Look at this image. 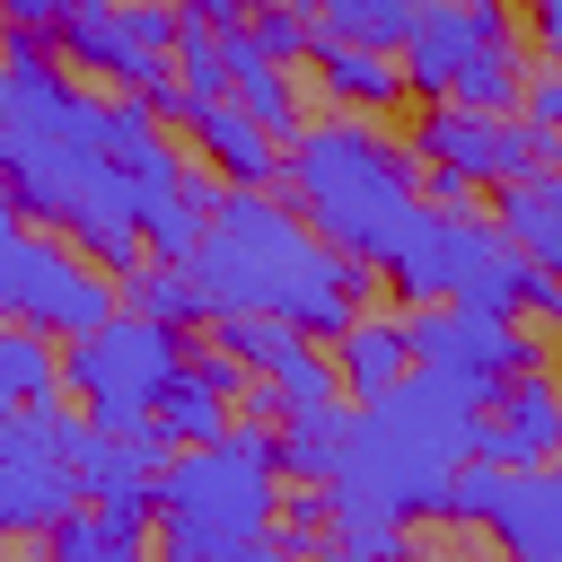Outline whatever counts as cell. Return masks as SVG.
<instances>
[{
    "label": "cell",
    "mask_w": 562,
    "mask_h": 562,
    "mask_svg": "<svg viewBox=\"0 0 562 562\" xmlns=\"http://www.w3.org/2000/svg\"><path fill=\"white\" fill-rule=\"evenodd\" d=\"M404 342H413V360L465 378L474 395H492L501 378H518V369L544 360V342L527 334V316H483V307H457V299L413 307V316H404Z\"/></svg>",
    "instance_id": "cell-11"
},
{
    "label": "cell",
    "mask_w": 562,
    "mask_h": 562,
    "mask_svg": "<svg viewBox=\"0 0 562 562\" xmlns=\"http://www.w3.org/2000/svg\"><path fill=\"white\" fill-rule=\"evenodd\" d=\"M518 88H527V53L518 44H474L457 88L439 105H474V114H518Z\"/></svg>",
    "instance_id": "cell-32"
},
{
    "label": "cell",
    "mask_w": 562,
    "mask_h": 562,
    "mask_svg": "<svg viewBox=\"0 0 562 562\" xmlns=\"http://www.w3.org/2000/svg\"><path fill=\"white\" fill-rule=\"evenodd\" d=\"M307 9H316V26H325V35H342V44L395 53V44L413 35V9H422V0H307Z\"/></svg>",
    "instance_id": "cell-33"
},
{
    "label": "cell",
    "mask_w": 562,
    "mask_h": 562,
    "mask_svg": "<svg viewBox=\"0 0 562 562\" xmlns=\"http://www.w3.org/2000/svg\"><path fill=\"white\" fill-rule=\"evenodd\" d=\"M553 457H562V448H553Z\"/></svg>",
    "instance_id": "cell-46"
},
{
    "label": "cell",
    "mask_w": 562,
    "mask_h": 562,
    "mask_svg": "<svg viewBox=\"0 0 562 562\" xmlns=\"http://www.w3.org/2000/svg\"><path fill=\"white\" fill-rule=\"evenodd\" d=\"M44 553H53V562H158V553H149V527H132V518H114V509H97V501H70V509L44 527Z\"/></svg>",
    "instance_id": "cell-24"
},
{
    "label": "cell",
    "mask_w": 562,
    "mask_h": 562,
    "mask_svg": "<svg viewBox=\"0 0 562 562\" xmlns=\"http://www.w3.org/2000/svg\"><path fill=\"white\" fill-rule=\"evenodd\" d=\"M105 158H114V176L132 184V220H149V211L176 193V176H184V158L167 149V123H158L140 97H105Z\"/></svg>",
    "instance_id": "cell-19"
},
{
    "label": "cell",
    "mask_w": 562,
    "mask_h": 562,
    "mask_svg": "<svg viewBox=\"0 0 562 562\" xmlns=\"http://www.w3.org/2000/svg\"><path fill=\"white\" fill-rule=\"evenodd\" d=\"M562 448V378L536 360L518 378H501L474 413V457L483 465H544Z\"/></svg>",
    "instance_id": "cell-15"
},
{
    "label": "cell",
    "mask_w": 562,
    "mask_h": 562,
    "mask_svg": "<svg viewBox=\"0 0 562 562\" xmlns=\"http://www.w3.org/2000/svg\"><path fill=\"white\" fill-rule=\"evenodd\" d=\"M404 369H413L404 316H351V325L334 334V378H342V395H351V404L386 395V386H395Z\"/></svg>",
    "instance_id": "cell-22"
},
{
    "label": "cell",
    "mask_w": 562,
    "mask_h": 562,
    "mask_svg": "<svg viewBox=\"0 0 562 562\" xmlns=\"http://www.w3.org/2000/svg\"><path fill=\"white\" fill-rule=\"evenodd\" d=\"M228 97H237L272 140H290V132H299V79H290V61H263V53L246 44V26L228 35Z\"/></svg>",
    "instance_id": "cell-27"
},
{
    "label": "cell",
    "mask_w": 562,
    "mask_h": 562,
    "mask_svg": "<svg viewBox=\"0 0 562 562\" xmlns=\"http://www.w3.org/2000/svg\"><path fill=\"white\" fill-rule=\"evenodd\" d=\"M44 61H61L53 35H35V26H0V70H44Z\"/></svg>",
    "instance_id": "cell-38"
},
{
    "label": "cell",
    "mask_w": 562,
    "mask_h": 562,
    "mask_svg": "<svg viewBox=\"0 0 562 562\" xmlns=\"http://www.w3.org/2000/svg\"><path fill=\"white\" fill-rule=\"evenodd\" d=\"M518 316H536V325H553V334H562V281H553V272H536V290H527V307H518Z\"/></svg>",
    "instance_id": "cell-41"
},
{
    "label": "cell",
    "mask_w": 562,
    "mask_h": 562,
    "mask_svg": "<svg viewBox=\"0 0 562 562\" xmlns=\"http://www.w3.org/2000/svg\"><path fill=\"white\" fill-rule=\"evenodd\" d=\"M202 316H281L307 342H334L351 316H369V263L334 255L281 193L255 184H220V211L202 228V246L184 255Z\"/></svg>",
    "instance_id": "cell-2"
},
{
    "label": "cell",
    "mask_w": 562,
    "mask_h": 562,
    "mask_svg": "<svg viewBox=\"0 0 562 562\" xmlns=\"http://www.w3.org/2000/svg\"><path fill=\"white\" fill-rule=\"evenodd\" d=\"M184 132H193V149H202V167H211L220 184H255V193L281 184V149H290V140H272L237 97H193Z\"/></svg>",
    "instance_id": "cell-17"
},
{
    "label": "cell",
    "mask_w": 562,
    "mask_h": 562,
    "mask_svg": "<svg viewBox=\"0 0 562 562\" xmlns=\"http://www.w3.org/2000/svg\"><path fill=\"white\" fill-rule=\"evenodd\" d=\"M527 26L544 44V61H562V0H527Z\"/></svg>",
    "instance_id": "cell-42"
},
{
    "label": "cell",
    "mask_w": 562,
    "mask_h": 562,
    "mask_svg": "<svg viewBox=\"0 0 562 562\" xmlns=\"http://www.w3.org/2000/svg\"><path fill=\"white\" fill-rule=\"evenodd\" d=\"M413 184H422V211H457V220H474V202H483V184H474L465 167H439V158H413Z\"/></svg>",
    "instance_id": "cell-37"
},
{
    "label": "cell",
    "mask_w": 562,
    "mask_h": 562,
    "mask_svg": "<svg viewBox=\"0 0 562 562\" xmlns=\"http://www.w3.org/2000/svg\"><path fill=\"white\" fill-rule=\"evenodd\" d=\"M474 413H483V395L465 378L413 360L386 395L351 404V457H342L334 483H360L395 518H439L448 509V474L474 457Z\"/></svg>",
    "instance_id": "cell-4"
},
{
    "label": "cell",
    "mask_w": 562,
    "mask_h": 562,
    "mask_svg": "<svg viewBox=\"0 0 562 562\" xmlns=\"http://www.w3.org/2000/svg\"><path fill=\"white\" fill-rule=\"evenodd\" d=\"M474 44H518L509 0H422V9H413V35L395 44L404 97L439 105V97L457 88V70H465V53H474Z\"/></svg>",
    "instance_id": "cell-13"
},
{
    "label": "cell",
    "mask_w": 562,
    "mask_h": 562,
    "mask_svg": "<svg viewBox=\"0 0 562 562\" xmlns=\"http://www.w3.org/2000/svg\"><path fill=\"white\" fill-rule=\"evenodd\" d=\"M167 61H176V79H184L193 97H228V35H220V26H184V18H176Z\"/></svg>",
    "instance_id": "cell-35"
},
{
    "label": "cell",
    "mask_w": 562,
    "mask_h": 562,
    "mask_svg": "<svg viewBox=\"0 0 562 562\" xmlns=\"http://www.w3.org/2000/svg\"><path fill=\"white\" fill-rule=\"evenodd\" d=\"M483 237H492L483 211H474V220H457V211H422L413 237H404L378 272H386V290H395L404 307H430V299H457V281H465V263L483 255Z\"/></svg>",
    "instance_id": "cell-16"
},
{
    "label": "cell",
    "mask_w": 562,
    "mask_h": 562,
    "mask_svg": "<svg viewBox=\"0 0 562 562\" xmlns=\"http://www.w3.org/2000/svg\"><path fill=\"white\" fill-rule=\"evenodd\" d=\"M88 413L70 404H44V413H9L0 422V544L9 536H44L79 483H70V448H79Z\"/></svg>",
    "instance_id": "cell-10"
},
{
    "label": "cell",
    "mask_w": 562,
    "mask_h": 562,
    "mask_svg": "<svg viewBox=\"0 0 562 562\" xmlns=\"http://www.w3.org/2000/svg\"><path fill=\"white\" fill-rule=\"evenodd\" d=\"M246 44H255L263 61H307L316 9H307V0H255V9H246Z\"/></svg>",
    "instance_id": "cell-34"
},
{
    "label": "cell",
    "mask_w": 562,
    "mask_h": 562,
    "mask_svg": "<svg viewBox=\"0 0 562 562\" xmlns=\"http://www.w3.org/2000/svg\"><path fill=\"white\" fill-rule=\"evenodd\" d=\"M114 307H123V299H114V272L88 263L70 237H53V228L0 237V325H35V334H53V342H79V334H97Z\"/></svg>",
    "instance_id": "cell-7"
},
{
    "label": "cell",
    "mask_w": 562,
    "mask_h": 562,
    "mask_svg": "<svg viewBox=\"0 0 562 562\" xmlns=\"http://www.w3.org/2000/svg\"><path fill=\"white\" fill-rule=\"evenodd\" d=\"M176 369H184V334L132 316V307H114L97 334H79V342L61 351V386H70V404H79L97 430H140V422H158V395H167Z\"/></svg>",
    "instance_id": "cell-6"
},
{
    "label": "cell",
    "mask_w": 562,
    "mask_h": 562,
    "mask_svg": "<svg viewBox=\"0 0 562 562\" xmlns=\"http://www.w3.org/2000/svg\"><path fill=\"white\" fill-rule=\"evenodd\" d=\"M61 404V342L35 325H0V422Z\"/></svg>",
    "instance_id": "cell-26"
},
{
    "label": "cell",
    "mask_w": 562,
    "mask_h": 562,
    "mask_svg": "<svg viewBox=\"0 0 562 562\" xmlns=\"http://www.w3.org/2000/svg\"><path fill=\"white\" fill-rule=\"evenodd\" d=\"M167 44H176V9L167 0H70V18L53 26V53L70 70H97L114 97H140V105L176 79Z\"/></svg>",
    "instance_id": "cell-9"
},
{
    "label": "cell",
    "mask_w": 562,
    "mask_h": 562,
    "mask_svg": "<svg viewBox=\"0 0 562 562\" xmlns=\"http://www.w3.org/2000/svg\"><path fill=\"white\" fill-rule=\"evenodd\" d=\"M307 70H316V88L342 105V114H395L404 105V70H395V53H369V44H342V35H325L316 26V44H307Z\"/></svg>",
    "instance_id": "cell-20"
},
{
    "label": "cell",
    "mask_w": 562,
    "mask_h": 562,
    "mask_svg": "<svg viewBox=\"0 0 562 562\" xmlns=\"http://www.w3.org/2000/svg\"><path fill=\"white\" fill-rule=\"evenodd\" d=\"M281 202L351 263H386L413 220H422V184H413V149H395L369 114H325L299 123L281 149Z\"/></svg>",
    "instance_id": "cell-3"
},
{
    "label": "cell",
    "mask_w": 562,
    "mask_h": 562,
    "mask_svg": "<svg viewBox=\"0 0 562 562\" xmlns=\"http://www.w3.org/2000/svg\"><path fill=\"white\" fill-rule=\"evenodd\" d=\"M527 290H536V263L492 228L483 237V255L465 263V281H457V307H483V316H518L527 307Z\"/></svg>",
    "instance_id": "cell-30"
},
{
    "label": "cell",
    "mask_w": 562,
    "mask_h": 562,
    "mask_svg": "<svg viewBox=\"0 0 562 562\" xmlns=\"http://www.w3.org/2000/svg\"><path fill=\"white\" fill-rule=\"evenodd\" d=\"M114 299L132 307V316H149V325H176V334H193V325H211L202 316V290H193V272L184 263H132V272H114Z\"/></svg>",
    "instance_id": "cell-28"
},
{
    "label": "cell",
    "mask_w": 562,
    "mask_h": 562,
    "mask_svg": "<svg viewBox=\"0 0 562 562\" xmlns=\"http://www.w3.org/2000/svg\"><path fill=\"white\" fill-rule=\"evenodd\" d=\"M18 228H26V211H18V202H9V184H0V237H18Z\"/></svg>",
    "instance_id": "cell-43"
},
{
    "label": "cell",
    "mask_w": 562,
    "mask_h": 562,
    "mask_svg": "<svg viewBox=\"0 0 562 562\" xmlns=\"http://www.w3.org/2000/svg\"><path fill=\"white\" fill-rule=\"evenodd\" d=\"M237 378H246V369H237L220 342H202V351L184 342V369H176V378H167V395H158V430H167L176 448L220 439V430L237 422V413H228V404H237Z\"/></svg>",
    "instance_id": "cell-18"
},
{
    "label": "cell",
    "mask_w": 562,
    "mask_h": 562,
    "mask_svg": "<svg viewBox=\"0 0 562 562\" xmlns=\"http://www.w3.org/2000/svg\"><path fill=\"white\" fill-rule=\"evenodd\" d=\"M518 123H527L544 149H562V61L527 70V88H518Z\"/></svg>",
    "instance_id": "cell-36"
},
{
    "label": "cell",
    "mask_w": 562,
    "mask_h": 562,
    "mask_svg": "<svg viewBox=\"0 0 562 562\" xmlns=\"http://www.w3.org/2000/svg\"><path fill=\"white\" fill-rule=\"evenodd\" d=\"M167 9H176V18H184V26H220V35H237V26H246V9H255V0H167Z\"/></svg>",
    "instance_id": "cell-39"
},
{
    "label": "cell",
    "mask_w": 562,
    "mask_h": 562,
    "mask_svg": "<svg viewBox=\"0 0 562 562\" xmlns=\"http://www.w3.org/2000/svg\"><path fill=\"white\" fill-rule=\"evenodd\" d=\"M0 184L26 220L70 237L88 263H105V272L140 263L132 184L105 158V97H88L70 79V61L0 70Z\"/></svg>",
    "instance_id": "cell-1"
},
{
    "label": "cell",
    "mask_w": 562,
    "mask_h": 562,
    "mask_svg": "<svg viewBox=\"0 0 562 562\" xmlns=\"http://www.w3.org/2000/svg\"><path fill=\"white\" fill-rule=\"evenodd\" d=\"M167 457H176V439H167L158 422H140V430H97V422H88L79 448H70V483H79V501L149 527V518H158V465H167Z\"/></svg>",
    "instance_id": "cell-14"
},
{
    "label": "cell",
    "mask_w": 562,
    "mask_h": 562,
    "mask_svg": "<svg viewBox=\"0 0 562 562\" xmlns=\"http://www.w3.org/2000/svg\"><path fill=\"white\" fill-rule=\"evenodd\" d=\"M404 149H413V158H439V167H465L483 193L527 184V176L553 158L518 114H474V105H422V123L404 132Z\"/></svg>",
    "instance_id": "cell-12"
},
{
    "label": "cell",
    "mask_w": 562,
    "mask_h": 562,
    "mask_svg": "<svg viewBox=\"0 0 562 562\" xmlns=\"http://www.w3.org/2000/svg\"><path fill=\"white\" fill-rule=\"evenodd\" d=\"M211 342H220L237 369H255V378H281L290 360L316 351V342H307L299 325H281V316H211Z\"/></svg>",
    "instance_id": "cell-31"
},
{
    "label": "cell",
    "mask_w": 562,
    "mask_h": 562,
    "mask_svg": "<svg viewBox=\"0 0 562 562\" xmlns=\"http://www.w3.org/2000/svg\"><path fill=\"white\" fill-rule=\"evenodd\" d=\"M492 228H501L536 272H553V281H562V202H553L536 176H527V184H501V220H492Z\"/></svg>",
    "instance_id": "cell-29"
},
{
    "label": "cell",
    "mask_w": 562,
    "mask_h": 562,
    "mask_svg": "<svg viewBox=\"0 0 562 562\" xmlns=\"http://www.w3.org/2000/svg\"><path fill=\"white\" fill-rule=\"evenodd\" d=\"M211 211H220V176L202 167V158H184V176H176V193L140 220V246L158 255V263H184L193 246H202V228H211Z\"/></svg>",
    "instance_id": "cell-25"
},
{
    "label": "cell",
    "mask_w": 562,
    "mask_h": 562,
    "mask_svg": "<svg viewBox=\"0 0 562 562\" xmlns=\"http://www.w3.org/2000/svg\"><path fill=\"white\" fill-rule=\"evenodd\" d=\"M457 527H483L501 544V562H562V457L544 465H483L465 457L448 474V509Z\"/></svg>",
    "instance_id": "cell-8"
},
{
    "label": "cell",
    "mask_w": 562,
    "mask_h": 562,
    "mask_svg": "<svg viewBox=\"0 0 562 562\" xmlns=\"http://www.w3.org/2000/svg\"><path fill=\"white\" fill-rule=\"evenodd\" d=\"M536 184H544V193H553V202H562V149H553V158H544V167H536Z\"/></svg>",
    "instance_id": "cell-44"
},
{
    "label": "cell",
    "mask_w": 562,
    "mask_h": 562,
    "mask_svg": "<svg viewBox=\"0 0 562 562\" xmlns=\"http://www.w3.org/2000/svg\"><path fill=\"white\" fill-rule=\"evenodd\" d=\"M9 562H53V553H9Z\"/></svg>",
    "instance_id": "cell-45"
},
{
    "label": "cell",
    "mask_w": 562,
    "mask_h": 562,
    "mask_svg": "<svg viewBox=\"0 0 562 562\" xmlns=\"http://www.w3.org/2000/svg\"><path fill=\"white\" fill-rule=\"evenodd\" d=\"M281 518V465H272V430L228 422L202 448H176L158 465V518H149V553L158 562H237L246 544H263Z\"/></svg>",
    "instance_id": "cell-5"
},
{
    "label": "cell",
    "mask_w": 562,
    "mask_h": 562,
    "mask_svg": "<svg viewBox=\"0 0 562 562\" xmlns=\"http://www.w3.org/2000/svg\"><path fill=\"white\" fill-rule=\"evenodd\" d=\"M70 18V0H0V26H35V35H53Z\"/></svg>",
    "instance_id": "cell-40"
},
{
    "label": "cell",
    "mask_w": 562,
    "mask_h": 562,
    "mask_svg": "<svg viewBox=\"0 0 562 562\" xmlns=\"http://www.w3.org/2000/svg\"><path fill=\"white\" fill-rule=\"evenodd\" d=\"M351 457V404H316V413H290L272 430V465L281 483H334Z\"/></svg>",
    "instance_id": "cell-23"
},
{
    "label": "cell",
    "mask_w": 562,
    "mask_h": 562,
    "mask_svg": "<svg viewBox=\"0 0 562 562\" xmlns=\"http://www.w3.org/2000/svg\"><path fill=\"white\" fill-rule=\"evenodd\" d=\"M316 553H334V562H413V518H395L360 483H325V536H316Z\"/></svg>",
    "instance_id": "cell-21"
}]
</instances>
